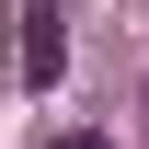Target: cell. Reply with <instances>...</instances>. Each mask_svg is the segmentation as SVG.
Masks as SVG:
<instances>
[{"label":"cell","instance_id":"1","mask_svg":"<svg viewBox=\"0 0 149 149\" xmlns=\"http://www.w3.org/2000/svg\"><path fill=\"white\" fill-rule=\"evenodd\" d=\"M57 69H69V12H57V0H23V80L46 92Z\"/></svg>","mask_w":149,"mask_h":149},{"label":"cell","instance_id":"2","mask_svg":"<svg viewBox=\"0 0 149 149\" xmlns=\"http://www.w3.org/2000/svg\"><path fill=\"white\" fill-rule=\"evenodd\" d=\"M46 149H115V138H103V126H69V138H46Z\"/></svg>","mask_w":149,"mask_h":149}]
</instances>
